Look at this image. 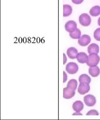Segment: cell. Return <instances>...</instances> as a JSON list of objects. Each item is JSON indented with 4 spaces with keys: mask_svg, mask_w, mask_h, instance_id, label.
I'll use <instances>...</instances> for the list:
<instances>
[{
    "mask_svg": "<svg viewBox=\"0 0 100 120\" xmlns=\"http://www.w3.org/2000/svg\"><path fill=\"white\" fill-rule=\"evenodd\" d=\"M100 60V56H98L97 53H90L88 56V60L87 61V65L89 67L95 66L98 65Z\"/></svg>",
    "mask_w": 100,
    "mask_h": 120,
    "instance_id": "obj_1",
    "label": "cell"
},
{
    "mask_svg": "<svg viewBox=\"0 0 100 120\" xmlns=\"http://www.w3.org/2000/svg\"><path fill=\"white\" fill-rule=\"evenodd\" d=\"M79 23L84 26H88L91 22L90 16L86 13H83L79 17Z\"/></svg>",
    "mask_w": 100,
    "mask_h": 120,
    "instance_id": "obj_2",
    "label": "cell"
},
{
    "mask_svg": "<svg viewBox=\"0 0 100 120\" xmlns=\"http://www.w3.org/2000/svg\"><path fill=\"white\" fill-rule=\"evenodd\" d=\"M66 70L69 74L74 75L77 73L78 70V66L77 64L75 63L71 62L66 65Z\"/></svg>",
    "mask_w": 100,
    "mask_h": 120,
    "instance_id": "obj_3",
    "label": "cell"
},
{
    "mask_svg": "<svg viewBox=\"0 0 100 120\" xmlns=\"http://www.w3.org/2000/svg\"><path fill=\"white\" fill-rule=\"evenodd\" d=\"M75 95V90L67 86L63 89V98L65 99H70Z\"/></svg>",
    "mask_w": 100,
    "mask_h": 120,
    "instance_id": "obj_4",
    "label": "cell"
},
{
    "mask_svg": "<svg viewBox=\"0 0 100 120\" xmlns=\"http://www.w3.org/2000/svg\"><path fill=\"white\" fill-rule=\"evenodd\" d=\"M90 90V86L88 82H80L78 91L80 94H85Z\"/></svg>",
    "mask_w": 100,
    "mask_h": 120,
    "instance_id": "obj_5",
    "label": "cell"
},
{
    "mask_svg": "<svg viewBox=\"0 0 100 120\" xmlns=\"http://www.w3.org/2000/svg\"><path fill=\"white\" fill-rule=\"evenodd\" d=\"M84 101L88 106H93L96 104V98L92 94H88L84 97Z\"/></svg>",
    "mask_w": 100,
    "mask_h": 120,
    "instance_id": "obj_6",
    "label": "cell"
},
{
    "mask_svg": "<svg viewBox=\"0 0 100 120\" xmlns=\"http://www.w3.org/2000/svg\"><path fill=\"white\" fill-rule=\"evenodd\" d=\"M91 38L87 34H84L82 35L81 37L78 39V43L79 45L81 46H86L87 45H89V43H90Z\"/></svg>",
    "mask_w": 100,
    "mask_h": 120,
    "instance_id": "obj_7",
    "label": "cell"
},
{
    "mask_svg": "<svg viewBox=\"0 0 100 120\" xmlns=\"http://www.w3.org/2000/svg\"><path fill=\"white\" fill-rule=\"evenodd\" d=\"M77 29V24L74 21H69L65 24V30L66 31L73 32Z\"/></svg>",
    "mask_w": 100,
    "mask_h": 120,
    "instance_id": "obj_8",
    "label": "cell"
},
{
    "mask_svg": "<svg viewBox=\"0 0 100 120\" xmlns=\"http://www.w3.org/2000/svg\"><path fill=\"white\" fill-rule=\"evenodd\" d=\"M78 54V50L75 48L71 47L70 48H68V50H67V55L71 59L76 58Z\"/></svg>",
    "mask_w": 100,
    "mask_h": 120,
    "instance_id": "obj_9",
    "label": "cell"
},
{
    "mask_svg": "<svg viewBox=\"0 0 100 120\" xmlns=\"http://www.w3.org/2000/svg\"><path fill=\"white\" fill-rule=\"evenodd\" d=\"M77 60L80 63H87L88 60V56L85 52H81L78 53L77 56Z\"/></svg>",
    "mask_w": 100,
    "mask_h": 120,
    "instance_id": "obj_10",
    "label": "cell"
},
{
    "mask_svg": "<svg viewBox=\"0 0 100 120\" xmlns=\"http://www.w3.org/2000/svg\"><path fill=\"white\" fill-rule=\"evenodd\" d=\"M89 73L93 77H97L100 73V69L99 67L97 66H92L89 68Z\"/></svg>",
    "mask_w": 100,
    "mask_h": 120,
    "instance_id": "obj_11",
    "label": "cell"
},
{
    "mask_svg": "<svg viewBox=\"0 0 100 120\" xmlns=\"http://www.w3.org/2000/svg\"><path fill=\"white\" fill-rule=\"evenodd\" d=\"M100 51V48L98 46V45H97L95 43H93L91 44L88 48V52L89 54L90 53H97L98 54Z\"/></svg>",
    "mask_w": 100,
    "mask_h": 120,
    "instance_id": "obj_12",
    "label": "cell"
},
{
    "mask_svg": "<svg viewBox=\"0 0 100 120\" xmlns=\"http://www.w3.org/2000/svg\"><path fill=\"white\" fill-rule=\"evenodd\" d=\"M83 103L81 101H75L73 105V108L75 111V112H80L81 111L83 110Z\"/></svg>",
    "mask_w": 100,
    "mask_h": 120,
    "instance_id": "obj_13",
    "label": "cell"
},
{
    "mask_svg": "<svg viewBox=\"0 0 100 120\" xmlns=\"http://www.w3.org/2000/svg\"><path fill=\"white\" fill-rule=\"evenodd\" d=\"M89 14L92 16H98L100 15V6H95L90 9Z\"/></svg>",
    "mask_w": 100,
    "mask_h": 120,
    "instance_id": "obj_14",
    "label": "cell"
},
{
    "mask_svg": "<svg viewBox=\"0 0 100 120\" xmlns=\"http://www.w3.org/2000/svg\"><path fill=\"white\" fill-rule=\"evenodd\" d=\"M72 13V7L68 4L63 5V16L66 17L70 16Z\"/></svg>",
    "mask_w": 100,
    "mask_h": 120,
    "instance_id": "obj_15",
    "label": "cell"
},
{
    "mask_svg": "<svg viewBox=\"0 0 100 120\" xmlns=\"http://www.w3.org/2000/svg\"><path fill=\"white\" fill-rule=\"evenodd\" d=\"M81 31L79 29H78V28L76 30H74V31L70 32V37L73 38V39H79V38L81 36Z\"/></svg>",
    "mask_w": 100,
    "mask_h": 120,
    "instance_id": "obj_16",
    "label": "cell"
},
{
    "mask_svg": "<svg viewBox=\"0 0 100 120\" xmlns=\"http://www.w3.org/2000/svg\"><path fill=\"white\" fill-rule=\"evenodd\" d=\"M91 78L88 75H86V74H83L79 77V82H88V83H90L91 82Z\"/></svg>",
    "mask_w": 100,
    "mask_h": 120,
    "instance_id": "obj_17",
    "label": "cell"
},
{
    "mask_svg": "<svg viewBox=\"0 0 100 120\" xmlns=\"http://www.w3.org/2000/svg\"><path fill=\"white\" fill-rule=\"evenodd\" d=\"M77 85H78V82L76 81V79H72L71 80L68 82V84H67V86L68 87H70V88H73L74 90H75L77 88Z\"/></svg>",
    "mask_w": 100,
    "mask_h": 120,
    "instance_id": "obj_18",
    "label": "cell"
},
{
    "mask_svg": "<svg viewBox=\"0 0 100 120\" xmlns=\"http://www.w3.org/2000/svg\"><path fill=\"white\" fill-rule=\"evenodd\" d=\"M94 38L96 40L100 41V28H98L94 31Z\"/></svg>",
    "mask_w": 100,
    "mask_h": 120,
    "instance_id": "obj_19",
    "label": "cell"
},
{
    "mask_svg": "<svg viewBox=\"0 0 100 120\" xmlns=\"http://www.w3.org/2000/svg\"><path fill=\"white\" fill-rule=\"evenodd\" d=\"M86 115H88H88H96V116H97V115H99V112L96 110L92 109V110H90L89 111L87 112Z\"/></svg>",
    "mask_w": 100,
    "mask_h": 120,
    "instance_id": "obj_20",
    "label": "cell"
},
{
    "mask_svg": "<svg viewBox=\"0 0 100 120\" xmlns=\"http://www.w3.org/2000/svg\"><path fill=\"white\" fill-rule=\"evenodd\" d=\"M83 1H84V0H72V2H73V3L76 4H81Z\"/></svg>",
    "mask_w": 100,
    "mask_h": 120,
    "instance_id": "obj_21",
    "label": "cell"
},
{
    "mask_svg": "<svg viewBox=\"0 0 100 120\" xmlns=\"http://www.w3.org/2000/svg\"><path fill=\"white\" fill-rule=\"evenodd\" d=\"M67 80V75H66L65 71L63 72V82H65Z\"/></svg>",
    "mask_w": 100,
    "mask_h": 120,
    "instance_id": "obj_22",
    "label": "cell"
},
{
    "mask_svg": "<svg viewBox=\"0 0 100 120\" xmlns=\"http://www.w3.org/2000/svg\"><path fill=\"white\" fill-rule=\"evenodd\" d=\"M63 59H64V60H63V64H65L66 63V61H67L66 56V55H65V54H63Z\"/></svg>",
    "mask_w": 100,
    "mask_h": 120,
    "instance_id": "obj_23",
    "label": "cell"
},
{
    "mask_svg": "<svg viewBox=\"0 0 100 120\" xmlns=\"http://www.w3.org/2000/svg\"><path fill=\"white\" fill-rule=\"evenodd\" d=\"M73 115H82V114L80 113V112H76L73 113Z\"/></svg>",
    "mask_w": 100,
    "mask_h": 120,
    "instance_id": "obj_24",
    "label": "cell"
},
{
    "mask_svg": "<svg viewBox=\"0 0 100 120\" xmlns=\"http://www.w3.org/2000/svg\"><path fill=\"white\" fill-rule=\"evenodd\" d=\"M98 25H99V26H100V17L99 18V19H98Z\"/></svg>",
    "mask_w": 100,
    "mask_h": 120,
    "instance_id": "obj_25",
    "label": "cell"
}]
</instances>
